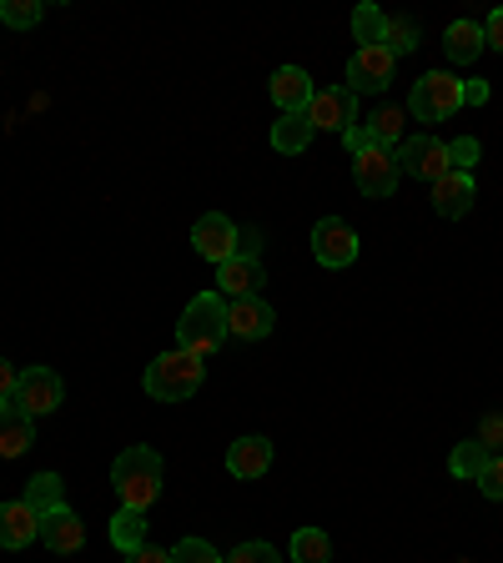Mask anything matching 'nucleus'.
<instances>
[{
	"label": "nucleus",
	"instance_id": "obj_4",
	"mask_svg": "<svg viewBox=\"0 0 503 563\" xmlns=\"http://www.w3.org/2000/svg\"><path fill=\"white\" fill-rule=\"evenodd\" d=\"M458 106H463V81H453L448 70H428V76H418V86H413L408 111L418 121H448Z\"/></svg>",
	"mask_w": 503,
	"mask_h": 563
},
{
	"label": "nucleus",
	"instance_id": "obj_13",
	"mask_svg": "<svg viewBox=\"0 0 503 563\" xmlns=\"http://www.w3.org/2000/svg\"><path fill=\"white\" fill-rule=\"evenodd\" d=\"M473 197H479V181H473V172H448L434 181V211L438 217H469Z\"/></svg>",
	"mask_w": 503,
	"mask_h": 563
},
{
	"label": "nucleus",
	"instance_id": "obj_36",
	"mask_svg": "<svg viewBox=\"0 0 503 563\" xmlns=\"http://www.w3.org/2000/svg\"><path fill=\"white\" fill-rule=\"evenodd\" d=\"M479 443L489 448V453H493V448L503 443V418H499V412H493V418H483V422H479Z\"/></svg>",
	"mask_w": 503,
	"mask_h": 563
},
{
	"label": "nucleus",
	"instance_id": "obj_7",
	"mask_svg": "<svg viewBox=\"0 0 503 563\" xmlns=\"http://www.w3.org/2000/svg\"><path fill=\"white\" fill-rule=\"evenodd\" d=\"M237 232H242V227H237L232 217H222V211H207V217H197V227H192V246H197L201 262L222 267V262L237 257Z\"/></svg>",
	"mask_w": 503,
	"mask_h": 563
},
{
	"label": "nucleus",
	"instance_id": "obj_33",
	"mask_svg": "<svg viewBox=\"0 0 503 563\" xmlns=\"http://www.w3.org/2000/svg\"><path fill=\"white\" fill-rule=\"evenodd\" d=\"M479 493L483 498H493V504H503V457H493L489 468L479 473Z\"/></svg>",
	"mask_w": 503,
	"mask_h": 563
},
{
	"label": "nucleus",
	"instance_id": "obj_2",
	"mask_svg": "<svg viewBox=\"0 0 503 563\" xmlns=\"http://www.w3.org/2000/svg\"><path fill=\"white\" fill-rule=\"evenodd\" d=\"M227 342V302L222 292H197L176 322V347L197 352V357H211V352Z\"/></svg>",
	"mask_w": 503,
	"mask_h": 563
},
{
	"label": "nucleus",
	"instance_id": "obj_34",
	"mask_svg": "<svg viewBox=\"0 0 503 563\" xmlns=\"http://www.w3.org/2000/svg\"><path fill=\"white\" fill-rule=\"evenodd\" d=\"M15 383H21V367L11 357H0V402H15Z\"/></svg>",
	"mask_w": 503,
	"mask_h": 563
},
{
	"label": "nucleus",
	"instance_id": "obj_6",
	"mask_svg": "<svg viewBox=\"0 0 503 563\" xmlns=\"http://www.w3.org/2000/svg\"><path fill=\"white\" fill-rule=\"evenodd\" d=\"M398 156L393 152H383V146H368V152H358L352 156V181H358V191L363 197H373V201H383V197H393L398 191Z\"/></svg>",
	"mask_w": 503,
	"mask_h": 563
},
{
	"label": "nucleus",
	"instance_id": "obj_19",
	"mask_svg": "<svg viewBox=\"0 0 503 563\" xmlns=\"http://www.w3.org/2000/svg\"><path fill=\"white\" fill-rule=\"evenodd\" d=\"M41 543H46L51 553H76L86 543V523L70 508H56V514L41 518Z\"/></svg>",
	"mask_w": 503,
	"mask_h": 563
},
{
	"label": "nucleus",
	"instance_id": "obj_9",
	"mask_svg": "<svg viewBox=\"0 0 503 563\" xmlns=\"http://www.w3.org/2000/svg\"><path fill=\"white\" fill-rule=\"evenodd\" d=\"M307 121H313V131H348L358 126V96L348 91V86H328V91H313V101H307Z\"/></svg>",
	"mask_w": 503,
	"mask_h": 563
},
{
	"label": "nucleus",
	"instance_id": "obj_32",
	"mask_svg": "<svg viewBox=\"0 0 503 563\" xmlns=\"http://www.w3.org/2000/svg\"><path fill=\"white\" fill-rule=\"evenodd\" d=\"M473 162H479V141H473V136H458L453 146H448V166H453V172H469Z\"/></svg>",
	"mask_w": 503,
	"mask_h": 563
},
{
	"label": "nucleus",
	"instance_id": "obj_28",
	"mask_svg": "<svg viewBox=\"0 0 503 563\" xmlns=\"http://www.w3.org/2000/svg\"><path fill=\"white\" fill-rule=\"evenodd\" d=\"M383 46L393 51V56H408V51H418V21H413V15H387Z\"/></svg>",
	"mask_w": 503,
	"mask_h": 563
},
{
	"label": "nucleus",
	"instance_id": "obj_5",
	"mask_svg": "<svg viewBox=\"0 0 503 563\" xmlns=\"http://www.w3.org/2000/svg\"><path fill=\"white\" fill-rule=\"evenodd\" d=\"M398 172L413 176V181H438V176H448L453 166H448V141L438 136H403L398 152Z\"/></svg>",
	"mask_w": 503,
	"mask_h": 563
},
{
	"label": "nucleus",
	"instance_id": "obj_31",
	"mask_svg": "<svg viewBox=\"0 0 503 563\" xmlns=\"http://www.w3.org/2000/svg\"><path fill=\"white\" fill-rule=\"evenodd\" d=\"M227 563H282V553L272 549V543L252 539V543H237V549L227 553Z\"/></svg>",
	"mask_w": 503,
	"mask_h": 563
},
{
	"label": "nucleus",
	"instance_id": "obj_17",
	"mask_svg": "<svg viewBox=\"0 0 503 563\" xmlns=\"http://www.w3.org/2000/svg\"><path fill=\"white\" fill-rule=\"evenodd\" d=\"M35 443V418L21 402H0V457H21Z\"/></svg>",
	"mask_w": 503,
	"mask_h": 563
},
{
	"label": "nucleus",
	"instance_id": "obj_38",
	"mask_svg": "<svg viewBox=\"0 0 503 563\" xmlns=\"http://www.w3.org/2000/svg\"><path fill=\"white\" fill-rule=\"evenodd\" d=\"M503 51V11H493L489 21H483V51Z\"/></svg>",
	"mask_w": 503,
	"mask_h": 563
},
{
	"label": "nucleus",
	"instance_id": "obj_21",
	"mask_svg": "<svg viewBox=\"0 0 503 563\" xmlns=\"http://www.w3.org/2000/svg\"><path fill=\"white\" fill-rule=\"evenodd\" d=\"M313 136H317V131H313V121H307V111H293V117L272 121V146H277L282 156L307 152V141H313Z\"/></svg>",
	"mask_w": 503,
	"mask_h": 563
},
{
	"label": "nucleus",
	"instance_id": "obj_8",
	"mask_svg": "<svg viewBox=\"0 0 503 563\" xmlns=\"http://www.w3.org/2000/svg\"><path fill=\"white\" fill-rule=\"evenodd\" d=\"M393 51L387 46H358L348 56V91L352 96H373V91H387L393 81Z\"/></svg>",
	"mask_w": 503,
	"mask_h": 563
},
{
	"label": "nucleus",
	"instance_id": "obj_11",
	"mask_svg": "<svg viewBox=\"0 0 503 563\" xmlns=\"http://www.w3.org/2000/svg\"><path fill=\"white\" fill-rule=\"evenodd\" d=\"M61 398H66V387H61V377L51 373V367H25L21 383H15V402H21L31 418H46V412H56Z\"/></svg>",
	"mask_w": 503,
	"mask_h": 563
},
{
	"label": "nucleus",
	"instance_id": "obj_15",
	"mask_svg": "<svg viewBox=\"0 0 503 563\" xmlns=\"http://www.w3.org/2000/svg\"><path fill=\"white\" fill-rule=\"evenodd\" d=\"M41 539V514H35L25 498L15 504H0V549H25V543Z\"/></svg>",
	"mask_w": 503,
	"mask_h": 563
},
{
	"label": "nucleus",
	"instance_id": "obj_1",
	"mask_svg": "<svg viewBox=\"0 0 503 563\" xmlns=\"http://www.w3.org/2000/svg\"><path fill=\"white\" fill-rule=\"evenodd\" d=\"M111 488H117L121 508H146L162 498V453L156 448H127L111 463Z\"/></svg>",
	"mask_w": 503,
	"mask_h": 563
},
{
	"label": "nucleus",
	"instance_id": "obj_25",
	"mask_svg": "<svg viewBox=\"0 0 503 563\" xmlns=\"http://www.w3.org/2000/svg\"><path fill=\"white\" fill-rule=\"evenodd\" d=\"M489 463H493V453L479 443V438H473V443H458V448H453V457H448V473H453V478L479 483V473L489 468Z\"/></svg>",
	"mask_w": 503,
	"mask_h": 563
},
{
	"label": "nucleus",
	"instance_id": "obj_29",
	"mask_svg": "<svg viewBox=\"0 0 503 563\" xmlns=\"http://www.w3.org/2000/svg\"><path fill=\"white\" fill-rule=\"evenodd\" d=\"M41 15H46L41 0H0V21L11 25V31H31Z\"/></svg>",
	"mask_w": 503,
	"mask_h": 563
},
{
	"label": "nucleus",
	"instance_id": "obj_3",
	"mask_svg": "<svg viewBox=\"0 0 503 563\" xmlns=\"http://www.w3.org/2000/svg\"><path fill=\"white\" fill-rule=\"evenodd\" d=\"M207 383V363H201L197 352H162L152 367H146V393L156 402H187L192 393H201Z\"/></svg>",
	"mask_w": 503,
	"mask_h": 563
},
{
	"label": "nucleus",
	"instance_id": "obj_22",
	"mask_svg": "<svg viewBox=\"0 0 503 563\" xmlns=\"http://www.w3.org/2000/svg\"><path fill=\"white\" fill-rule=\"evenodd\" d=\"M25 504H31L41 518L56 514V508H66V483H61L56 473H35V478L25 483Z\"/></svg>",
	"mask_w": 503,
	"mask_h": 563
},
{
	"label": "nucleus",
	"instance_id": "obj_23",
	"mask_svg": "<svg viewBox=\"0 0 503 563\" xmlns=\"http://www.w3.org/2000/svg\"><path fill=\"white\" fill-rule=\"evenodd\" d=\"M111 543L121 549V559L136 553L141 543H146V514H141V508H121V514L111 518Z\"/></svg>",
	"mask_w": 503,
	"mask_h": 563
},
{
	"label": "nucleus",
	"instance_id": "obj_14",
	"mask_svg": "<svg viewBox=\"0 0 503 563\" xmlns=\"http://www.w3.org/2000/svg\"><path fill=\"white\" fill-rule=\"evenodd\" d=\"M267 468H272V443L262 433H247V438H237V443L227 448V473H232V478L252 483V478H262Z\"/></svg>",
	"mask_w": 503,
	"mask_h": 563
},
{
	"label": "nucleus",
	"instance_id": "obj_39",
	"mask_svg": "<svg viewBox=\"0 0 503 563\" xmlns=\"http://www.w3.org/2000/svg\"><path fill=\"white\" fill-rule=\"evenodd\" d=\"M489 101V81H463V106H483Z\"/></svg>",
	"mask_w": 503,
	"mask_h": 563
},
{
	"label": "nucleus",
	"instance_id": "obj_35",
	"mask_svg": "<svg viewBox=\"0 0 503 563\" xmlns=\"http://www.w3.org/2000/svg\"><path fill=\"white\" fill-rule=\"evenodd\" d=\"M258 252H262V232H258V227H242V232H237V257L258 262Z\"/></svg>",
	"mask_w": 503,
	"mask_h": 563
},
{
	"label": "nucleus",
	"instance_id": "obj_20",
	"mask_svg": "<svg viewBox=\"0 0 503 563\" xmlns=\"http://www.w3.org/2000/svg\"><path fill=\"white\" fill-rule=\"evenodd\" d=\"M444 51H448V60H458V66H473V60L483 56V25L479 21H453L444 31Z\"/></svg>",
	"mask_w": 503,
	"mask_h": 563
},
{
	"label": "nucleus",
	"instance_id": "obj_24",
	"mask_svg": "<svg viewBox=\"0 0 503 563\" xmlns=\"http://www.w3.org/2000/svg\"><path fill=\"white\" fill-rule=\"evenodd\" d=\"M368 136H373V146H383V152H398L403 146V111L398 106H383V111H373V121H363Z\"/></svg>",
	"mask_w": 503,
	"mask_h": 563
},
{
	"label": "nucleus",
	"instance_id": "obj_12",
	"mask_svg": "<svg viewBox=\"0 0 503 563\" xmlns=\"http://www.w3.org/2000/svg\"><path fill=\"white\" fill-rule=\"evenodd\" d=\"M272 328H277V312H272L262 297H237V302H227V338L262 342V338H272Z\"/></svg>",
	"mask_w": 503,
	"mask_h": 563
},
{
	"label": "nucleus",
	"instance_id": "obj_16",
	"mask_svg": "<svg viewBox=\"0 0 503 563\" xmlns=\"http://www.w3.org/2000/svg\"><path fill=\"white\" fill-rule=\"evenodd\" d=\"M267 91L282 117H293V111H307V101H313V76L303 66H282V70H272Z\"/></svg>",
	"mask_w": 503,
	"mask_h": 563
},
{
	"label": "nucleus",
	"instance_id": "obj_18",
	"mask_svg": "<svg viewBox=\"0 0 503 563\" xmlns=\"http://www.w3.org/2000/svg\"><path fill=\"white\" fill-rule=\"evenodd\" d=\"M262 282H267V272H262V262H252V257H232L217 267V292L232 297V302L237 297H258Z\"/></svg>",
	"mask_w": 503,
	"mask_h": 563
},
{
	"label": "nucleus",
	"instance_id": "obj_27",
	"mask_svg": "<svg viewBox=\"0 0 503 563\" xmlns=\"http://www.w3.org/2000/svg\"><path fill=\"white\" fill-rule=\"evenodd\" d=\"M383 31H387V15L378 11L373 0H363V5L352 11V35H358V46H383Z\"/></svg>",
	"mask_w": 503,
	"mask_h": 563
},
{
	"label": "nucleus",
	"instance_id": "obj_37",
	"mask_svg": "<svg viewBox=\"0 0 503 563\" xmlns=\"http://www.w3.org/2000/svg\"><path fill=\"white\" fill-rule=\"evenodd\" d=\"M342 146H348V156H358V152H368V146H373V136H368V126H363V121H358V126H348V131H342Z\"/></svg>",
	"mask_w": 503,
	"mask_h": 563
},
{
	"label": "nucleus",
	"instance_id": "obj_30",
	"mask_svg": "<svg viewBox=\"0 0 503 563\" xmlns=\"http://www.w3.org/2000/svg\"><path fill=\"white\" fill-rule=\"evenodd\" d=\"M172 563H227V559L211 549L207 539H182V543L172 549Z\"/></svg>",
	"mask_w": 503,
	"mask_h": 563
},
{
	"label": "nucleus",
	"instance_id": "obj_40",
	"mask_svg": "<svg viewBox=\"0 0 503 563\" xmlns=\"http://www.w3.org/2000/svg\"><path fill=\"white\" fill-rule=\"evenodd\" d=\"M127 563H172V553H162V549H146V543H141L136 553H127Z\"/></svg>",
	"mask_w": 503,
	"mask_h": 563
},
{
	"label": "nucleus",
	"instance_id": "obj_26",
	"mask_svg": "<svg viewBox=\"0 0 503 563\" xmlns=\"http://www.w3.org/2000/svg\"><path fill=\"white\" fill-rule=\"evenodd\" d=\"M293 563H332V539L322 528H297L293 533Z\"/></svg>",
	"mask_w": 503,
	"mask_h": 563
},
{
	"label": "nucleus",
	"instance_id": "obj_10",
	"mask_svg": "<svg viewBox=\"0 0 503 563\" xmlns=\"http://www.w3.org/2000/svg\"><path fill=\"white\" fill-rule=\"evenodd\" d=\"M313 257L322 267H352L358 262V232H352L342 217H322L313 227Z\"/></svg>",
	"mask_w": 503,
	"mask_h": 563
}]
</instances>
